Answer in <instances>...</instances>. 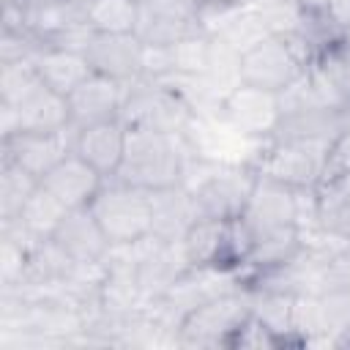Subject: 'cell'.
Segmentation results:
<instances>
[{
	"instance_id": "33",
	"label": "cell",
	"mask_w": 350,
	"mask_h": 350,
	"mask_svg": "<svg viewBox=\"0 0 350 350\" xmlns=\"http://www.w3.org/2000/svg\"><path fill=\"white\" fill-rule=\"evenodd\" d=\"M298 5H301L304 11H320V8L328 5V0H298Z\"/></svg>"
},
{
	"instance_id": "19",
	"label": "cell",
	"mask_w": 350,
	"mask_h": 350,
	"mask_svg": "<svg viewBox=\"0 0 350 350\" xmlns=\"http://www.w3.org/2000/svg\"><path fill=\"white\" fill-rule=\"evenodd\" d=\"M33 63H36V71L44 79V85L60 96H68L74 88H79L93 74V66L85 52H74V49H63V46L44 44L36 52Z\"/></svg>"
},
{
	"instance_id": "27",
	"label": "cell",
	"mask_w": 350,
	"mask_h": 350,
	"mask_svg": "<svg viewBox=\"0 0 350 350\" xmlns=\"http://www.w3.org/2000/svg\"><path fill=\"white\" fill-rule=\"evenodd\" d=\"M323 301V312H325V325L331 334V347H334V336L350 325V284L342 287H331L325 293H320Z\"/></svg>"
},
{
	"instance_id": "29",
	"label": "cell",
	"mask_w": 350,
	"mask_h": 350,
	"mask_svg": "<svg viewBox=\"0 0 350 350\" xmlns=\"http://www.w3.org/2000/svg\"><path fill=\"white\" fill-rule=\"evenodd\" d=\"M342 175H350V126L342 129L328 150H325V161H323V175H320V183H328L334 178H342ZM317 183V186H320Z\"/></svg>"
},
{
	"instance_id": "3",
	"label": "cell",
	"mask_w": 350,
	"mask_h": 350,
	"mask_svg": "<svg viewBox=\"0 0 350 350\" xmlns=\"http://www.w3.org/2000/svg\"><path fill=\"white\" fill-rule=\"evenodd\" d=\"M249 290H232L221 293L216 298H208L189 309L178 325V347L189 350H219L232 347L235 334L249 320Z\"/></svg>"
},
{
	"instance_id": "20",
	"label": "cell",
	"mask_w": 350,
	"mask_h": 350,
	"mask_svg": "<svg viewBox=\"0 0 350 350\" xmlns=\"http://www.w3.org/2000/svg\"><path fill=\"white\" fill-rule=\"evenodd\" d=\"M19 115L22 131H63L71 129L68 98L46 88L44 82L25 93L16 104H11Z\"/></svg>"
},
{
	"instance_id": "14",
	"label": "cell",
	"mask_w": 350,
	"mask_h": 350,
	"mask_svg": "<svg viewBox=\"0 0 350 350\" xmlns=\"http://www.w3.org/2000/svg\"><path fill=\"white\" fill-rule=\"evenodd\" d=\"M52 241L74 262H104L109 249H112V241L107 238V232L98 224L90 205L88 208H71L63 216L60 227L55 230Z\"/></svg>"
},
{
	"instance_id": "9",
	"label": "cell",
	"mask_w": 350,
	"mask_h": 350,
	"mask_svg": "<svg viewBox=\"0 0 350 350\" xmlns=\"http://www.w3.org/2000/svg\"><path fill=\"white\" fill-rule=\"evenodd\" d=\"M74 150V126L63 131H19L0 139V159H8L38 180Z\"/></svg>"
},
{
	"instance_id": "32",
	"label": "cell",
	"mask_w": 350,
	"mask_h": 350,
	"mask_svg": "<svg viewBox=\"0 0 350 350\" xmlns=\"http://www.w3.org/2000/svg\"><path fill=\"white\" fill-rule=\"evenodd\" d=\"M334 347H342V350H350V325L342 328L336 336H334Z\"/></svg>"
},
{
	"instance_id": "1",
	"label": "cell",
	"mask_w": 350,
	"mask_h": 350,
	"mask_svg": "<svg viewBox=\"0 0 350 350\" xmlns=\"http://www.w3.org/2000/svg\"><path fill=\"white\" fill-rule=\"evenodd\" d=\"M186 159H189V150L183 137L145 129V126H129L126 153L115 180L139 186L145 191L180 186Z\"/></svg>"
},
{
	"instance_id": "24",
	"label": "cell",
	"mask_w": 350,
	"mask_h": 350,
	"mask_svg": "<svg viewBox=\"0 0 350 350\" xmlns=\"http://www.w3.org/2000/svg\"><path fill=\"white\" fill-rule=\"evenodd\" d=\"M38 178L22 170L19 164L0 159V221H11L27 197L38 189Z\"/></svg>"
},
{
	"instance_id": "31",
	"label": "cell",
	"mask_w": 350,
	"mask_h": 350,
	"mask_svg": "<svg viewBox=\"0 0 350 350\" xmlns=\"http://www.w3.org/2000/svg\"><path fill=\"white\" fill-rule=\"evenodd\" d=\"M323 11H325V16L331 19V25L342 36L350 30V0H328V5Z\"/></svg>"
},
{
	"instance_id": "17",
	"label": "cell",
	"mask_w": 350,
	"mask_h": 350,
	"mask_svg": "<svg viewBox=\"0 0 350 350\" xmlns=\"http://www.w3.org/2000/svg\"><path fill=\"white\" fill-rule=\"evenodd\" d=\"M304 249V235L298 227H282V230H271L254 238L246 260L241 262L238 273L243 279V284L287 265L298 252Z\"/></svg>"
},
{
	"instance_id": "5",
	"label": "cell",
	"mask_w": 350,
	"mask_h": 350,
	"mask_svg": "<svg viewBox=\"0 0 350 350\" xmlns=\"http://www.w3.org/2000/svg\"><path fill=\"white\" fill-rule=\"evenodd\" d=\"M90 211L96 213V219L104 227L112 246L137 243L153 232L150 191H145L139 186H129L123 180L109 178L101 186V191L93 197Z\"/></svg>"
},
{
	"instance_id": "25",
	"label": "cell",
	"mask_w": 350,
	"mask_h": 350,
	"mask_svg": "<svg viewBox=\"0 0 350 350\" xmlns=\"http://www.w3.org/2000/svg\"><path fill=\"white\" fill-rule=\"evenodd\" d=\"M211 49H213V38L208 33H197L191 38L178 41L175 46H170L172 74L202 77L208 71V63H211Z\"/></svg>"
},
{
	"instance_id": "16",
	"label": "cell",
	"mask_w": 350,
	"mask_h": 350,
	"mask_svg": "<svg viewBox=\"0 0 350 350\" xmlns=\"http://www.w3.org/2000/svg\"><path fill=\"white\" fill-rule=\"evenodd\" d=\"M309 77L323 93V98L334 107H350V41L345 36L328 41L314 52L309 63Z\"/></svg>"
},
{
	"instance_id": "35",
	"label": "cell",
	"mask_w": 350,
	"mask_h": 350,
	"mask_svg": "<svg viewBox=\"0 0 350 350\" xmlns=\"http://www.w3.org/2000/svg\"><path fill=\"white\" fill-rule=\"evenodd\" d=\"M71 3H79V5H82V3H85V0H71Z\"/></svg>"
},
{
	"instance_id": "2",
	"label": "cell",
	"mask_w": 350,
	"mask_h": 350,
	"mask_svg": "<svg viewBox=\"0 0 350 350\" xmlns=\"http://www.w3.org/2000/svg\"><path fill=\"white\" fill-rule=\"evenodd\" d=\"M254 180H257V170L252 164L208 161L200 156H189L180 186L191 191L200 216L230 221L243 213Z\"/></svg>"
},
{
	"instance_id": "11",
	"label": "cell",
	"mask_w": 350,
	"mask_h": 350,
	"mask_svg": "<svg viewBox=\"0 0 350 350\" xmlns=\"http://www.w3.org/2000/svg\"><path fill=\"white\" fill-rule=\"evenodd\" d=\"M126 96H129V85L93 71L79 88H74L66 96L68 98V112H71V126L79 129V126L120 118Z\"/></svg>"
},
{
	"instance_id": "6",
	"label": "cell",
	"mask_w": 350,
	"mask_h": 350,
	"mask_svg": "<svg viewBox=\"0 0 350 350\" xmlns=\"http://www.w3.org/2000/svg\"><path fill=\"white\" fill-rule=\"evenodd\" d=\"M120 118L126 126H145L180 137L197 115L167 79H137L129 85Z\"/></svg>"
},
{
	"instance_id": "7",
	"label": "cell",
	"mask_w": 350,
	"mask_h": 350,
	"mask_svg": "<svg viewBox=\"0 0 350 350\" xmlns=\"http://www.w3.org/2000/svg\"><path fill=\"white\" fill-rule=\"evenodd\" d=\"M328 145L331 139H268L252 167L257 175L284 186L312 189L320 183Z\"/></svg>"
},
{
	"instance_id": "23",
	"label": "cell",
	"mask_w": 350,
	"mask_h": 350,
	"mask_svg": "<svg viewBox=\"0 0 350 350\" xmlns=\"http://www.w3.org/2000/svg\"><path fill=\"white\" fill-rule=\"evenodd\" d=\"M82 16L93 33H137L139 0H85Z\"/></svg>"
},
{
	"instance_id": "13",
	"label": "cell",
	"mask_w": 350,
	"mask_h": 350,
	"mask_svg": "<svg viewBox=\"0 0 350 350\" xmlns=\"http://www.w3.org/2000/svg\"><path fill=\"white\" fill-rule=\"evenodd\" d=\"M142 46L137 33H96L85 55L96 74L134 85L142 77Z\"/></svg>"
},
{
	"instance_id": "22",
	"label": "cell",
	"mask_w": 350,
	"mask_h": 350,
	"mask_svg": "<svg viewBox=\"0 0 350 350\" xmlns=\"http://www.w3.org/2000/svg\"><path fill=\"white\" fill-rule=\"evenodd\" d=\"M66 213H68V208L52 191H46L38 183V189L27 197V202L19 208V213L11 221H16L19 227H25L33 238L44 241V238H52L55 235V230L60 227V221H63Z\"/></svg>"
},
{
	"instance_id": "28",
	"label": "cell",
	"mask_w": 350,
	"mask_h": 350,
	"mask_svg": "<svg viewBox=\"0 0 350 350\" xmlns=\"http://www.w3.org/2000/svg\"><path fill=\"white\" fill-rule=\"evenodd\" d=\"M139 8L150 16L186 22V25H200V14H202L200 0H139Z\"/></svg>"
},
{
	"instance_id": "12",
	"label": "cell",
	"mask_w": 350,
	"mask_h": 350,
	"mask_svg": "<svg viewBox=\"0 0 350 350\" xmlns=\"http://www.w3.org/2000/svg\"><path fill=\"white\" fill-rule=\"evenodd\" d=\"M126 134H129V126L123 118L79 126V129H74V153L109 180L118 175V170L123 164Z\"/></svg>"
},
{
	"instance_id": "21",
	"label": "cell",
	"mask_w": 350,
	"mask_h": 350,
	"mask_svg": "<svg viewBox=\"0 0 350 350\" xmlns=\"http://www.w3.org/2000/svg\"><path fill=\"white\" fill-rule=\"evenodd\" d=\"M246 290H249L252 314L268 331L276 334L282 347H290V345L298 347V339L293 334V301H295V295L284 293V290H273V287H254V284Z\"/></svg>"
},
{
	"instance_id": "36",
	"label": "cell",
	"mask_w": 350,
	"mask_h": 350,
	"mask_svg": "<svg viewBox=\"0 0 350 350\" xmlns=\"http://www.w3.org/2000/svg\"><path fill=\"white\" fill-rule=\"evenodd\" d=\"M345 38H347V41H350V30H347V33H345Z\"/></svg>"
},
{
	"instance_id": "26",
	"label": "cell",
	"mask_w": 350,
	"mask_h": 350,
	"mask_svg": "<svg viewBox=\"0 0 350 350\" xmlns=\"http://www.w3.org/2000/svg\"><path fill=\"white\" fill-rule=\"evenodd\" d=\"M44 79L36 71L33 60H11L0 63V104H16L25 93H30Z\"/></svg>"
},
{
	"instance_id": "34",
	"label": "cell",
	"mask_w": 350,
	"mask_h": 350,
	"mask_svg": "<svg viewBox=\"0 0 350 350\" xmlns=\"http://www.w3.org/2000/svg\"><path fill=\"white\" fill-rule=\"evenodd\" d=\"M202 5H221V3H241V0H200Z\"/></svg>"
},
{
	"instance_id": "8",
	"label": "cell",
	"mask_w": 350,
	"mask_h": 350,
	"mask_svg": "<svg viewBox=\"0 0 350 350\" xmlns=\"http://www.w3.org/2000/svg\"><path fill=\"white\" fill-rule=\"evenodd\" d=\"M219 118L249 139H271L282 123L279 93L241 82L232 88L219 107Z\"/></svg>"
},
{
	"instance_id": "4",
	"label": "cell",
	"mask_w": 350,
	"mask_h": 350,
	"mask_svg": "<svg viewBox=\"0 0 350 350\" xmlns=\"http://www.w3.org/2000/svg\"><path fill=\"white\" fill-rule=\"evenodd\" d=\"M309 63L312 49L298 33L265 36L241 52V82L282 93L309 68Z\"/></svg>"
},
{
	"instance_id": "10",
	"label": "cell",
	"mask_w": 350,
	"mask_h": 350,
	"mask_svg": "<svg viewBox=\"0 0 350 350\" xmlns=\"http://www.w3.org/2000/svg\"><path fill=\"white\" fill-rule=\"evenodd\" d=\"M238 219L252 230L254 238L271 230L295 227V189L257 175L249 202Z\"/></svg>"
},
{
	"instance_id": "15",
	"label": "cell",
	"mask_w": 350,
	"mask_h": 350,
	"mask_svg": "<svg viewBox=\"0 0 350 350\" xmlns=\"http://www.w3.org/2000/svg\"><path fill=\"white\" fill-rule=\"evenodd\" d=\"M104 183H107V178L98 170H93L85 159H79L74 150L41 178V186L46 191H52L68 211L88 208Z\"/></svg>"
},
{
	"instance_id": "18",
	"label": "cell",
	"mask_w": 350,
	"mask_h": 350,
	"mask_svg": "<svg viewBox=\"0 0 350 350\" xmlns=\"http://www.w3.org/2000/svg\"><path fill=\"white\" fill-rule=\"evenodd\" d=\"M153 208V235L161 241H180L186 230L200 219L197 202L186 186H170L150 191Z\"/></svg>"
},
{
	"instance_id": "30",
	"label": "cell",
	"mask_w": 350,
	"mask_h": 350,
	"mask_svg": "<svg viewBox=\"0 0 350 350\" xmlns=\"http://www.w3.org/2000/svg\"><path fill=\"white\" fill-rule=\"evenodd\" d=\"M271 347H282L279 339H276V334L268 331L254 314H249V320L235 334L230 350H271Z\"/></svg>"
}]
</instances>
